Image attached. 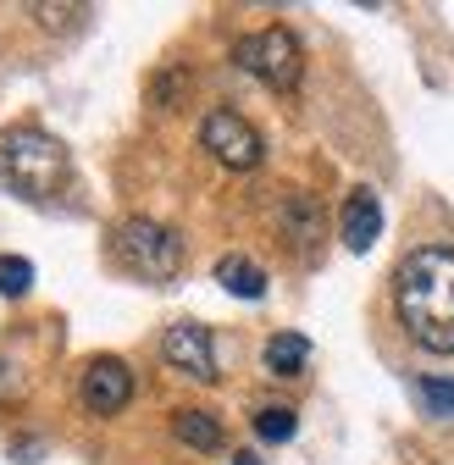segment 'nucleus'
<instances>
[{"label": "nucleus", "mask_w": 454, "mask_h": 465, "mask_svg": "<svg viewBox=\"0 0 454 465\" xmlns=\"http://www.w3.org/2000/svg\"><path fill=\"white\" fill-rule=\"evenodd\" d=\"M393 311L427 355H454V250L405 255L393 272Z\"/></svg>", "instance_id": "obj_1"}, {"label": "nucleus", "mask_w": 454, "mask_h": 465, "mask_svg": "<svg viewBox=\"0 0 454 465\" xmlns=\"http://www.w3.org/2000/svg\"><path fill=\"white\" fill-rule=\"evenodd\" d=\"M0 183L23 200H62L73 189V155L44 128H6L0 134Z\"/></svg>", "instance_id": "obj_2"}, {"label": "nucleus", "mask_w": 454, "mask_h": 465, "mask_svg": "<svg viewBox=\"0 0 454 465\" xmlns=\"http://www.w3.org/2000/svg\"><path fill=\"white\" fill-rule=\"evenodd\" d=\"M111 261L139 282H173L183 272V239L155 216H128L111 232Z\"/></svg>", "instance_id": "obj_3"}, {"label": "nucleus", "mask_w": 454, "mask_h": 465, "mask_svg": "<svg viewBox=\"0 0 454 465\" xmlns=\"http://www.w3.org/2000/svg\"><path fill=\"white\" fill-rule=\"evenodd\" d=\"M233 62H239L250 78H261L266 89H277V94L300 89V78H305V50H300V39H294L289 28L244 34V39L233 45Z\"/></svg>", "instance_id": "obj_4"}, {"label": "nucleus", "mask_w": 454, "mask_h": 465, "mask_svg": "<svg viewBox=\"0 0 454 465\" xmlns=\"http://www.w3.org/2000/svg\"><path fill=\"white\" fill-rule=\"evenodd\" d=\"M200 144H205L222 166H233V172H250V166H261V155H266L261 134L244 123L239 111H227V105H216V111L200 116Z\"/></svg>", "instance_id": "obj_5"}, {"label": "nucleus", "mask_w": 454, "mask_h": 465, "mask_svg": "<svg viewBox=\"0 0 454 465\" xmlns=\"http://www.w3.org/2000/svg\"><path fill=\"white\" fill-rule=\"evenodd\" d=\"M161 361L173 366V371H183V377H194V382H216V377H222V371H216V343H211V332H205L200 322L166 327V338H161Z\"/></svg>", "instance_id": "obj_6"}, {"label": "nucleus", "mask_w": 454, "mask_h": 465, "mask_svg": "<svg viewBox=\"0 0 454 465\" xmlns=\"http://www.w3.org/2000/svg\"><path fill=\"white\" fill-rule=\"evenodd\" d=\"M128 399H133V371H128V361L100 355V361L84 366V404H89L94 416H117V411H128Z\"/></svg>", "instance_id": "obj_7"}, {"label": "nucleus", "mask_w": 454, "mask_h": 465, "mask_svg": "<svg viewBox=\"0 0 454 465\" xmlns=\"http://www.w3.org/2000/svg\"><path fill=\"white\" fill-rule=\"evenodd\" d=\"M338 232H344V244H350L355 255H366V250L382 239V205H377L371 189H350L344 211H338Z\"/></svg>", "instance_id": "obj_8"}, {"label": "nucleus", "mask_w": 454, "mask_h": 465, "mask_svg": "<svg viewBox=\"0 0 454 465\" xmlns=\"http://www.w3.org/2000/svg\"><path fill=\"white\" fill-rule=\"evenodd\" d=\"M216 282H222L233 300H261V294H266V272H261L250 255H222V261H216Z\"/></svg>", "instance_id": "obj_9"}, {"label": "nucleus", "mask_w": 454, "mask_h": 465, "mask_svg": "<svg viewBox=\"0 0 454 465\" xmlns=\"http://www.w3.org/2000/svg\"><path fill=\"white\" fill-rule=\"evenodd\" d=\"M173 432L183 449H200V454H216L222 449V421L211 411H178L173 416Z\"/></svg>", "instance_id": "obj_10"}, {"label": "nucleus", "mask_w": 454, "mask_h": 465, "mask_svg": "<svg viewBox=\"0 0 454 465\" xmlns=\"http://www.w3.org/2000/svg\"><path fill=\"white\" fill-rule=\"evenodd\" d=\"M305 361H311V343H305L300 332H277V338H266V371H271V377H300Z\"/></svg>", "instance_id": "obj_11"}, {"label": "nucleus", "mask_w": 454, "mask_h": 465, "mask_svg": "<svg viewBox=\"0 0 454 465\" xmlns=\"http://www.w3.org/2000/svg\"><path fill=\"white\" fill-rule=\"evenodd\" d=\"M282 232H289L294 244H311L321 232V205L311 194H289V216H282Z\"/></svg>", "instance_id": "obj_12"}, {"label": "nucleus", "mask_w": 454, "mask_h": 465, "mask_svg": "<svg viewBox=\"0 0 454 465\" xmlns=\"http://www.w3.org/2000/svg\"><path fill=\"white\" fill-rule=\"evenodd\" d=\"M294 411H289V404H266V411H255V438L261 443H289L294 438Z\"/></svg>", "instance_id": "obj_13"}, {"label": "nucleus", "mask_w": 454, "mask_h": 465, "mask_svg": "<svg viewBox=\"0 0 454 465\" xmlns=\"http://www.w3.org/2000/svg\"><path fill=\"white\" fill-rule=\"evenodd\" d=\"M416 399L427 404V416L454 421V382H449V377H421V382H416Z\"/></svg>", "instance_id": "obj_14"}, {"label": "nucleus", "mask_w": 454, "mask_h": 465, "mask_svg": "<svg viewBox=\"0 0 454 465\" xmlns=\"http://www.w3.org/2000/svg\"><path fill=\"white\" fill-rule=\"evenodd\" d=\"M34 288V261H23V255H0V294L6 300H23Z\"/></svg>", "instance_id": "obj_15"}, {"label": "nucleus", "mask_w": 454, "mask_h": 465, "mask_svg": "<svg viewBox=\"0 0 454 465\" xmlns=\"http://www.w3.org/2000/svg\"><path fill=\"white\" fill-rule=\"evenodd\" d=\"M34 17H39V28H50V34H73V28H84V17H89V6H28Z\"/></svg>", "instance_id": "obj_16"}, {"label": "nucleus", "mask_w": 454, "mask_h": 465, "mask_svg": "<svg viewBox=\"0 0 454 465\" xmlns=\"http://www.w3.org/2000/svg\"><path fill=\"white\" fill-rule=\"evenodd\" d=\"M233 465H261V460H255V454H239V460H233Z\"/></svg>", "instance_id": "obj_17"}]
</instances>
